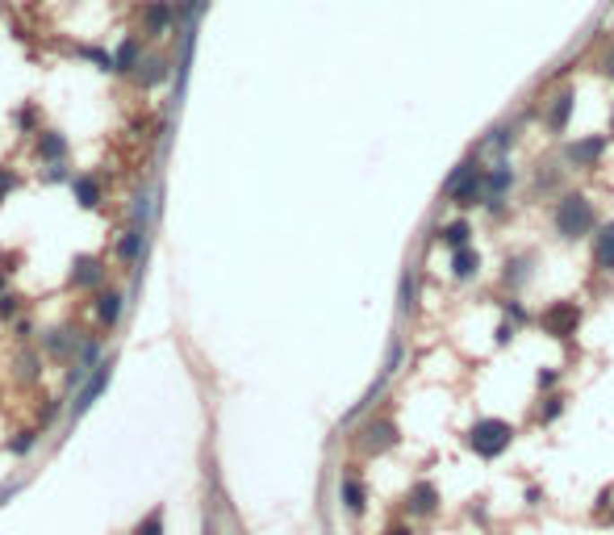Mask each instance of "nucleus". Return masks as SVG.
Instances as JSON below:
<instances>
[{
  "label": "nucleus",
  "mask_w": 614,
  "mask_h": 535,
  "mask_svg": "<svg viewBox=\"0 0 614 535\" xmlns=\"http://www.w3.org/2000/svg\"><path fill=\"white\" fill-rule=\"evenodd\" d=\"M602 226L598 218V206H593L590 193H577V189H565L552 206V231L560 243H581V239H593Z\"/></svg>",
  "instance_id": "obj_1"
},
{
  "label": "nucleus",
  "mask_w": 614,
  "mask_h": 535,
  "mask_svg": "<svg viewBox=\"0 0 614 535\" xmlns=\"http://www.w3.org/2000/svg\"><path fill=\"white\" fill-rule=\"evenodd\" d=\"M485 197H489V168L472 151V155L460 159L456 168H452V176L443 180V201L460 209H472V206H485Z\"/></svg>",
  "instance_id": "obj_2"
},
{
  "label": "nucleus",
  "mask_w": 614,
  "mask_h": 535,
  "mask_svg": "<svg viewBox=\"0 0 614 535\" xmlns=\"http://www.w3.org/2000/svg\"><path fill=\"white\" fill-rule=\"evenodd\" d=\"M514 435L518 431L506 423V418H477V423L469 426L464 443H469V452H477L481 460H497V456H506L510 452Z\"/></svg>",
  "instance_id": "obj_3"
},
{
  "label": "nucleus",
  "mask_w": 614,
  "mask_h": 535,
  "mask_svg": "<svg viewBox=\"0 0 614 535\" xmlns=\"http://www.w3.org/2000/svg\"><path fill=\"white\" fill-rule=\"evenodd\" d=\"M606 151H610V134H577L565 143V168L573 171H598Z\"/></svg>",
  "instance_id": "obj_4"
},
{
  "label": "nucleus",
  "mask_w": 614,
  "mask_h": 535,
  "mask_svg": "<svg viewBox=\"0 0 614 535\" xmlns=\"http://www.w3.org/2000/svg\"><path fill=\"white\" fill-rule=\"evenodd\" d=\"M581 327V305L577 302H552L539 310V330L543 335H552V339L568 343L573 335H577Z\"/></svg>",
  "instance_id": "obj_5"
},
{
  "label": "nucleus",
  "mask_w": 614,
  "mask_h": 535,
  "mask_svg": "<svg viewBox=\"0 0 614 535\" xmlns=\"http://www.w3.org/2000/svg\"><path fill=\"white\" fill-rule=\"evenodd\" d=\"M573 113H577V88H556L552 97L543 101V130L552 134V138H560V134L568 130V122H573Z\"/></svg>",
  "instance_id": "obj_6"
},
{
  "label": "nucleus",
  "mask_w": 614,
  "mask_h": 535,
  "mask_svg": "<svg viewBox=\"0 0 614 535\" xmlns=\"http://www.w3.org/2000/svg\"><path fill=\"white\" fill-rule=\"evenodd\" d=\"M398 426H393V418H373V423L360 431V452L364 456H381V452L398 448Z\"/></svg>",
  "instance_id": "obj_7"
},
{
  "label": "nucleus",
  "mask_w": 614,
  "mask_h": 535,
  "mask_svg": "<svg viewBox=\"0 0 614 535\" xmlns=\"http://www.w3.org/2000/svg\"><path fill=\"white\" fill-rule=\"evenodd\" d=\"M439 502H443V494H439L434 481H414L406 494V514L409 519H431L439 511Z\"/></svg>",
  "instance_id": "obj_8"
},
{
  "label": "nucleus",
  "mask_w": 614,
  "mask_h": 535,
  "mask_svg": "<svg viewBox=\"0 0 614 535\" xmlns=\"http://www.w3.org/2000/svg\"><path fill=\"white\" fill-rule=\"evenodd\" d=\"M338 502H343L347 514H364V506H368V486H364V477L355 469L338 477Z\"/></svg>",
  "instance_id": "obj_9"
},
{
  "label": "nucleus",
  "mask_w": 614,
  "mask_h": 535,
  "mask_svg": "<svg viewBox=\"0 0 614 535\" xmlns=\"http://www.w3.org/2000/svg\"><path fill=\"white\" fill-rule=\"evenodd\" d=\"M109 377H113V364H101L97 373H92V377H88L84 385H80V393H75V406H72V418H80V414H84L88 406H92V401H97L101 393H105Z\"/></svg>",
  "instance_id": "obj_10"
},
{
  "label": "nucleus",
  "mask_w": 614,
  "mask_h": 535,
  "mask_svg": "<svg viewBox=\"0 0 614 535\" xmlns=\"http://www.w3.org/2000/svg\"><path fill=\"white\" fill-rule=\"evenodd\" d=\"M447 272H452V280H460V285L477 280L481 276V251H477V247H460V251H452Z\"/></svg>",
  "instance_id": "obj_11"
},
{
  "label": "nucleus",
  "mask_w": 614,
  "mask_h": 535,
  "mask_svg": "<svg viewBox=\"0 0 614 535\" xmlns=\"http://www.w3.org/2000/svg\"><path fill=\"white\" fill-rule=\"evenodd\" d=\"M514 184H518L514 163H510V159H497L494 168H489V197H485V206H489V201H506Z\"/></svg>",
  "instance_id": "obj_12"
},
{
  "label": "nucleus",
  "mask_w": 614,
  "mask_h": 535,
  "mask_svg": "<svg viewBox=\"0 0 614 535\" xmlns=\"http://www.w3.org/2000/svg\"><path fill=\"white\" fill-rule=\"evenodd\" d=\"M472 234H477V226H472L469 218H456V222H443V226H434V239H439L447 251L472 247Z\"/></svg>",
  "instance_id": "obj_13"
},
{
  "label": "nucleus",
  "mask_w": 614,
  "mask_h": 535,
  "mask_svg": "<svg viewBox=\"0 0 614 535\" xmlns=\"http://www.w3.org/2000/svg\"><path fill=\"white\" fill-rule=\"evenodd\" d=\"M593 268L614 272V222H602L598 234H593Z\"/></svg>",
  "instance_id": "obj_14"
},
{
  "label": "nucleus",
  "mask_w": 614,
  "mask_h": 535,
  "mask_svg": "<svg viewBox=\"0 0 614 535\" xmlns=\"http://www.w3.org/2000/svg\"><path fill=\"white\" fill-rule=\"evenodd\" d=\"M518 143V122H497L494 130L481 138V151H494L497 159H506V151Z\"/></svg>",
  "instance_id": "obj_15"
},
{
  "label": "nucleus",
  "mask_w": 614,
  "mask_h": 535,
  "mask_svg": "<svg viewBox=\"0 0 614 535\" xmlns=\"http://www.w3.org/2000/svg\"><path fill=\"white\" fill-rule=\"evenodd\" d=\"M143 247H146V231L143 226H126L118 239V259L121 264H143Z\"/></svg>",
  "instance_id": "obj_16"
},
{
  "label": "nucleus",
  "mask_w": 614,
  "mask_h": 535,
  "mask_svg": "<svg viewBox=\"0 0 614 535\" xmlns=\"http://www.w3.org/2000/svg\"><path fill=\"white\" fill-rule=\"evenodd\" d=\"M171 17H176V9H171L168 0H151V4H146V13H143V34L159 38L171 25Z\"/></svg>",
  "instance_id": "obj_17"
},
{
  "label": "nucleus",
  "mask_w": 614,
  "mask_h": 535,
  "mask_svg": "<svg viewBox=\"0 0 614 535\" xmlns=\"http://www.w3.org/2000/svg\"><path fill=\"white\" fill-rule=\"evenodd\" d=\"M531 264H535V256H527V251H518V256H510V259H506V268H502V285L518 293V289H522V285L531 280Z\"/></svg>",
  "instance_id": "obj_18"
},
{
  "label": "nucleus",
  "mask_w": 614,
  "mask_h": 535,
  "mask_svg": "<svg viewBox=\"0 0 614 535\" xmlns=\"http://www.w3.org/2000/svg\"><path fill=\"white\" fill-rule=\"evenodd\" d=\"M565 171L568 168H556V163H548V171H543V163L535 168V176H531V193H548V197H560L565 193Z\"/></svg>",
  "instance_id": "obj_19"
},
{
  "label": "nucleus",
  "mask_w": 614,
  "mask_h": 535,
  "mask_svg": "<svg viewBox=\"0 0 614 535\" xmlns=\"http://www.w3.org/2000/svg\"><path fill=\"white\" fill-rule=\"evenodd\" d=\"M414 310H418V268H406L398 285V314L409 318Z\"/></svg>",
  "instance_id": "obj_20"
},
{
  "label": "nucleus",
  "mask_w": 614,
  "mask_h": 535,
  "mask_svg": "<svg viewBox=\"0 0 614 535\" xmlns=\"http://www.w3.org/2000/svg\"><path fill=\"white\" fill-rule=\"evenodd\" d=\"M105 280V264L92 256H80L75 259V272H72V285L75 289H92V285H101Z\"/></svg>",
  "instance_id": "obj_21"
},
{
  "label": "nucleus",
  "mask_w": 614,
  "mask_h": 535,
  "mask_svg": "<svg viewBox=\"0 0 614 535\" xmlns=\"http://www.w3.org/2000/svg\"><path fill=\"white\" fill-rule=\"evenodd\" d=\"M75 343H84V335H75L72 327H50L47 330V355H72Z\"/></svg>",
  "instance_id": "obj_22"
},
{
  "label": "nucleus",
  "mask_w": 614,
  "mask_h": 535,
  "mask_svg": "<svg viewBox=\"0 0 614 535\" xmlns=\"http://www.w3.org/2000/svg\"><path fill=\"white\" fill-rule=\"evenodd\" d=\"M67 155V138L59 130H38V159H47V163H59Z\"/></svg>",
  "instance_id": "obj_23"
},
{
  "label": "nucleus",
  "mask_w": 614,
  "mask_h": 535,
  "mask_svg": "<svg viewBox=\"0 0 614 535\" xmlns=\"http://www.w3.org/2000/svg\"><path fill=\"white\" fill-rule=\"evenodd\" d=\"M138 67H143V47H138V42H121L118 47V55H113V72H121V75H134L138 72Z\"/></svg>",
  "instance_id": "obj_24"
},
{
  "label": "nucleus",
  "mask_w": 614,
  "mask_h": 535,
  "mask_svg": "<svg viewBox=\"0 0 614 535\" xmlns=\"http://www.w3.org/2000/svg\"><path fill=\"white\" fill-rule=\"evenodd\" d=\"M565 406H568V398H565V393H543L539 410H535V423H539V426H552L556 418L565 414Z\"/></svg>",
  "instance_id": "obj_25"
},
{
  "label": "nucleus",
  "mask_w": 614,
  "mask_h": 535,
  "mask_svg": "<svg viewBox=\"0 0 614 535\" xmlns=\"http://www.w3.org/2000/svg\"><path fill=\"white\" fill-rule=\"evenodd\" d=\"M121 305H126V297H121V293H101V297H97V318H101V327H118Z\"/></svg>",
  "instance_id": "obj_26"
},
{
  "label": "nucleus",
  "mask_w": 614,
  "mask_h": 535,
  "mask_svg": "<svg viewBox=\"0 0 614 535\" xmlns=\"http://www.w3.org/2000/svg\"><path fill=\"white\" fill-rule=\"evenodd\" d=\"M75 201H80L84 209H97L101 206V184L92 180V176H80V180H75Z\"/></svg>",
  "instance_id": "obj_27"
},
{
  "label": "nucleus",
  "mask_w": 614,
  "mask_h": 535,
  "mask_svg": "<svg viewBox=\"0 0 614 535\" xmlns=\"http://www.w3.org/2000/svg\"><path fill=\"white\" fill-rule=\"evenodd\" d=\"M130 535H163V506H155V511H146L138 523H134Z\"/></svg>",
  "instance_id": "obj_28"
},
{
  "label": "nucleus",
  "mask_w": 614,
  "mask_h": 535,
  "mask_svg": "<svg viewBox=\"0 0 614 535\" xmlns=\"http://www.w3.org/2000/svg\"><path fill=\"white\" fill-rule=\"evenodd\" d=\"M9 448H13V456H30V452L38 448V431H17Z\"/></svg>",
  "instance_id": "obj_29"
},
{
  "label": "nucleus",
  "mask_w": 614,
  "mask_h": 535,
  "mask_svg": "<svg viewBox=\"0 0 614 535\" xmlns=\"http://www.w3.org/2000/svg\"><path fill=\"white\" fill-rule=\"evenodd\" d=\"M593 67H598V75H606V80H614V38H610V42H606L602 50H598V63H593Z\"/></svg>",
  "instance_id": "obj_30"
},
{
  "label": "nucleus",
  "mask_w": 614,
  "mask_h": 535,
  "mask_svg": "<svg viewBox=\"0 0 614 535\" xmlns=\"http://www.w3.org/2000/svg\"><path fill=\"white\" fill-rule=\"evenodd\" d=\"M514 335H518V322L502 318V322H497V330H494V343H497V347H506V343H514Z\"/></svg>",
  "instance_id": "obj_31"
},
{
  "label": "nucleus",
  "mask_w": 614,
  "mask_h": 535,
  "mask_svg": "<svg viewBox=\"0 0 614 535\" xmlns=\"http://www.w3.org/2000/svg\"><path fill=\"white\" fill-rule=\"evenodd\" d=\"M535 385H539V393H556L560 373H556V368H539V373H535Z\"/></svg>",
  "instance_id": "obj_32"
},
{
  "label": "nucleus",
  "mask_w": 614,
  "mask_h": 535,
  "mask_svg": "<svg viewBox=\"0 0 614 535\" xmlns=\"http://www.w3.org/2000/svg\"><path fill=\"white\" fill-rule=\"evenodd\" d=\"M143 67H146V72H143V84H155V80H163V75H168V63H163V59H146Z\"/></svg>",
  "instance_id": "obj_33"
},
{
  "label": "nucleus",
  "mask_w": 614,
  "mask_h": 535,
  "mask_svg": "<svg viewBox=\"0 0 614 535\" xmlns=\"http://www.w3.org/2000/svg\"><path fill=\"white\" fill-rule=\"evenodd\" d=\"M17 126H22V130H34V126H38V110H34V105H22V110H17Z\"/></svg>",
  "instance_id": "obj_34"
},
{
  "label": "nucleus",
  "mask_w": 614,
  "mask_h": 535,
  "mask_svg": "<svg viewBox=\"0 0 614 535\" xmlns=\"http://www.w3.org/2000/svg\"><path fill=\"white\" fill-rule=\"evenodd\" d=\"M502 310H506L510 322H527V310H522V302H518V297H510V302L502 305Z\"/></svg>",
  "instance_id": "obj_35"
},
{
  "label": "nucleus",
  "mask_w": 614,
  "mask_h": 535,
  "mask_svg": "<svg viewBox=\"0 0 614 535\" xmlns=\"http://www.w3.org/2000/svg\"><path fill=\"white\" fill-rule=\"evenodd\" d=\"M17 368H22L25 381H38V360H34V355H22V360H17Z\"/></svg>",
  "instance_id": "obj_36"
},
{
  "label": "nucleus",
  "mask_w": 614,
  "mask_h": 535,
  "mask_svg": "<svg viewBox=\"0 0 614 535\" xmlns=\"http://www.w3.org/2000/svg\"><path fill=\"white\" fill-rule=\"evenodd\" d=\"M13 189H17V176H13V171H4V168H0V201H4V197H9Z\"/></svg>",
  "instance_id": "obj_37"
},
{
  "label": "nucleus",
  "mask_w": 614,
  "mask_h": 535,
  "mask_svg": "<svg viewBox=\"0 0 614 535\" xmlns=\"http://www.w3.org/2000/svg\"><path fill=\"white\" fill-rule=\"evenodd\" d=\"M13 314H17V297L4 293V297H0V318H13Z\"/></svg>",
  "instance_id": "obj_38"
},
{
  "label": "nucleus",
  "mask_w": 614,
  "mask_h": 535,
  "mask_svg": "<svg viewBox=\"0 0 614 535\" xmlns=\"http://www.w3.org/2000/svg\"><path fill=\"white\" fill-rule=\"evenodd\" d=\"M13 330H17V339H30V335H34V322H30V318H22Z\"/></svg>",
  "instance_id": "obj_39"
},
{
  "label": "nucleus",
  "mask_w": 614,
  "mask_h": 535,
  "mask_svg": "<svg viewBox=\"0 0 614 535\" xmlns=\"http://www.w3.org/2000/svg\"><path fill=\"white\" fill-rule=\"evenodd\" d=\"M385 535H414V527H409V523H393Z\"/></svg>",
  "instance_id": "obj_40"
},
{
  "label": "nucleus",
  "mask_w": 614,
  "mask_h": 535,
  "mask_svg": "<svg viewBox=\"0 0 614 535\" xmlns=\"http://www.w3.org/2000/svg\"><path fill=\"white\" fill-rule=\"evenodd\" d=\"M610 138H614V101H610Z\"/></svg>",
  "instance_id": "obj_41"
},
{
  "label": "nucleus",
  "mask_w": 614,
  "mask_h": 535,
  "mask_svg": "<svg viewBox=\"0 0 614 535\" xmlns=\"http://www.w3.org/2000/svg\"><path fill=\"white\" fill-rule=\"evenodd\" d=\"M610 523H614V511H610Z\"/></svg>",
  "instance_id": "obj_42"
}]
</instances>
